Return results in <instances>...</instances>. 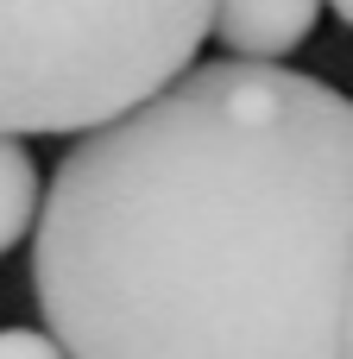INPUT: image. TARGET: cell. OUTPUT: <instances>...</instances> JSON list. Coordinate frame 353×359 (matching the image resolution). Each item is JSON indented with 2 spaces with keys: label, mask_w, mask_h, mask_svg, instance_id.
Masks as SVG:
<instances>
[{
  "label": "cell",
  "mask_w": 353,
  "mask_h": 359,
  "mask_svg": "<svg viewBox=\"0 0 353 359\" xmlns=\"http://www.w3.org/2000/svg\"><path fill=\"white\" fill-rule=\"evenodd\" d=\"M32 297L69 359H347L353 101L215 57L63 151Z\"/></svg>",
  "instance_id": "cell-1"
},
{
  "label": "cell",
  "mask_w": 353,
  "mask_h": 359,
  "mask_svg": "<svg viewBox=\"0 0 353 359\" xmlns=\"http://www.w3.org/2000/svg\"><path fill=\"white\" fill-rule=\"evenodd\" d=\"M215 0H0V133H95L183 69Z\"/></svg>",
  "instance_id": "cell-2"
},
{
  "label": "cell",
  "mask_w": 353,
  "mask_h": 359,
  "mask_svg": "<svg viewBox=\"0 0 353 359\" xmlns=\"http://www.w3.org/2000/svg\"><path fill=\"white\" fill-rule=\"evenodd\" d=\"M322 19V0H215V44L253 63L291 57Z\"/></svg>",
  "instance_id": "cell-3"
},
{
  "label": "cell",
  "mask_w": 353,
  "mask_h": 359,
  "mask_svg": "<svg viewBox=\"0 0 353 359\" xmlns=\"http://www.w3.org/2000/svg\"><path fill=\"white\" fill-rule=\"evenodd\" d=\"M38 215H44V183H38V164L25 151L19 133H0V259L38 233Z\"/></svg>",
  "instance_id": "cell-4"
},
{
  "label": "cell",
  "mask_w": 353,
  "mask_h": 359,
  "mask_svg": "<svg viewBox=\"0 0 353 359\" xmlns=\"http://www.w3.org/2000/svg\"><path fill=\"white\" fill-rule=\"evenodd\" d=\"M0 359H69L51 328H0Z\"/></svg>",
  "instance_id": "cell-5"
},
{
  "label": "cell",
  "mask_w": 353,
  "mask_h": 359,
  "mask_svg": "<svg viewBox=\"0 0 353 359\" xmlns=\"http://www.w3.org/2000/svg\"><path fill=\"white\" fill-rule=\"evenodd\" d=\"M335 13H341V25H353V0H328Z\"/></svg>",
  "instance_id": "cell-6"
},
{
  "label": "cell",
  "mask_w": 353,
  "mask_h": 359,
  "mask_svg": "<svg viewBox=\"0 0 353 359\" xmlns=\"http://www.w3.org/2000/svg\"><path fill=\"white\" fill-rule=\"evenodd\" d=\"M347 359H353V303H347Z\"/></svg>",
  "instance_id": "cell-7"
}]
</instances>
